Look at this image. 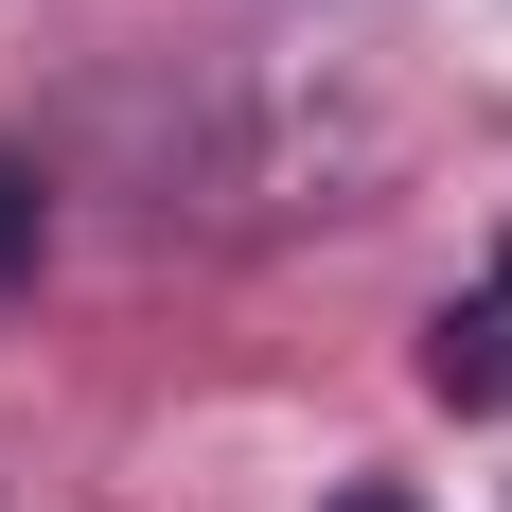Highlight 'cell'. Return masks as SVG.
Returning <instances> with one entry per match:
<instances>
[{"label": "cell", "mask_w": 512, "mask_h": 512, "mask_svg": "<svg viewBox=\"0 0 512 512\" xmlns=\"http://www.w3.org/2000/svg\"><path fill=\"white\" fill-rule=\"evenodd\" d=\"M36 265V195H18V159H0V283Z\"/></svg>", "instance_id": "obj_2"}, {"label": "cell", "mask_w": 512, "mask_h": 512, "mask_svg": "<svg viewBox=\"0 0 512 512\" xmlns=\"http://www.w3.org/2000/svg\"><path fill=\"white\" fill-rule=\"evenodd\" d=\"M424 389H442V407H512V265L477 283V301H442V336H424Z\"/></svg>", "instance_id": "obj_1"}, {"label": "cell", "mask_w": 512, "mask_h": 512, "mask_svg": "<svg viewBox=\"0 0 512 512\" xmlns=\"http://www.w3.org/2000/svg\"><path fill=\"white\" fill-rule=\"evenodd\" d=\"M336 512H407V495H336Z\"/></svg>", "instance_id": "obj_3"}]
</instances>
